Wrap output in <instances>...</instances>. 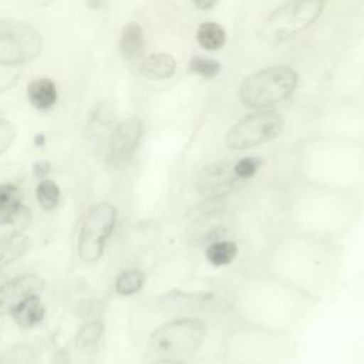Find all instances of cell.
<instances>
[{
	"label": "cell",
	"mask_w": 364,
	"mask_h": 364,
	"mask_svg": "<svg viewBox=\"0 0 364 364\" xmlns=\"http://www.w3.org/2000/svg\"><path fill=\"white\" fill-rule=\"evenodd\" d=\"M255 262L256 269L290 283L321 303L338 287L344 249L340 242L283 230L269 240Z\"/></svg>",
	"instance_id": "6da1fadb"
},
{
	"label": "cell",
	"mask_w": 364,
	"mask_h": 364,
	"mask_svg": "<svg viewBox=\"0 0 364 364\" xmlns=\"http://www.w3.org/2000/svg\"><path fill=\"white\" fill-rule=\"evenodd\" d=\"M317 304L318 301L304 291L256 267L235 274L226 291L232 318L293 334L307 321Z\"/></svg>",
	"instance_id": "7a4b0ae2"
},
{
	"label": "cell",
	"mask_w": 364,
	"mask_h": 364,
	"mask_svg": "<svg viewBox=\"0 0 364 364\" xmlns=\"http://www.w3.org/2000/svg\"><path fill=\"white\" fill-rule=\"evenodd\" d=\"M364 216V195L293 179L286 188L283 225L293 230L343 242Z\"/></svg>",
	"instance_id": "3957f363"
},
{
	"label": "cell",
	"mask_w": 364,
	"mask_h": 364,
	"mask_svg": "<svg viewBox=\"0 0 364 364\" xmlns=\"http://www.w3.org/2000/svg\"><path fill=\"white\" fill-rule=\"evenodd\" d=\"M266 161L257 154H236L202 162L172 182L168 196L169 216L181 220L202 205L230 199L264 176Z\"/></svg>",
	"instance_id": "277c9868"
},
{
	"label": "cell",
	"mask_w": 364,
	"mask_h": 364,
	"mask_svg": "<svg viewBox=\"0 0 364 364\" xmlns=\"http://www.w3.org/2000/svg\"><path fill=\"white\" fill-rule=\"evenodd\" d=\"M300 182L364 195V145L314 142L301 149L293 168Z\"/></svg>",
	"instance_id": "5b68a950"
},
{
	"label": "cell",
	"mask_w": 364,
	"mask_h": 364,
	"mask_svg": "<svg viewBox=\"0 0 364 364\" xmlns=\"http://www.w3.org/2000/svg\"><path fill=\"white\" fill-rule=\"evenodd\" d=\"M297 351L293 333L247 324L230 317L219 338L225 364H289Z\"/></svg>",
	"instance_id": "8992f818"
},
{
	"label": "cell",
	"mask_w": 364,
	"mask_h": 364,
	"mask_svg": "<svg viewBox=\"0 0 364 364\" xmlns=\"http://www.w3.org/2000/svg\"><path fill=\"white\" fill-rule=\"evenodd\" d=\"M212 321L203 313H185L159 321L145 336L148 357H169L193 361L206 348Z\"/></svg>",
	"instance_id": "52a82bcc"
},
{
	"label": "cell",
	"mask_w": 364,
	"mask_h": 364,
	"mask_svg": "<svg viewBox=\"0 0 364 364\" xmlns=\"http://www.w3.org/2000/svg\"><path fill=\"white\" fill-rule=\"evenodd\" d=\"M119 225V209L111 200L91 203L82 213L75 237V252L81 263L94 266L102 260Z\"/></svg>",
	"instance_id": "ba28073f"
},
{
	"label": "cell",
	"mask_w": 364,
	"mask_h": 364,
	"mask_svg": "<svg viewBox=\"0 0 364 364\" xmlns=\"http://www.w3.org/2000/svg\"><path fill=\"white\" fill-rule=\"evenodd\" d=\"M297 82L299 75L289 65L264 67L243 78L237 90L239 101L252 111L273 109L290 98Z\"/></svg>",
	"instance_id": "9c48e42d"
},
{
	"label": "cell",
	"mask_w": 364,
	"mask_h": 364,
	"mask_svg": "<svg viewBox=\"0 0 364 364\" xmlns=\"http://www.w3.org/2000/svg\"><path fill=\"white\" fill-rule=\"evenodd\" d=\"M286 128V118L279 111L257 109L236 121L225 134V146L233 154L252 151L276 141Z\"/></svg>",
	"instance_id": "30bf717a"
},
{
	"label": "cell",
	"mask_w": 364,
	"mask_h": 364,
	"mask_svg": "<svg viewBox=\"0 0 364 364\" xmlns=\"http://www.w3.org/2000/svg\"><path fill=\"white\" fill-rule=\"evenodd\" d=\"M323 9L324 0H287L266 17L259 34L270 44L287 41L311 27Z\"/></svg>",
	"instance_id": "8fae6325"
},
{
	"label": "cell",
	"mask_w": 364,
	"mask_h": 364,
	"mask_svg": "<svg viewBox=\"0 0 364 364\" xmlns=\"http://www.w3.org/2000/svg\"><path fill=\"white\" fill-rule=\"evenodd\" d=\"M199 273L198 252L176 246L152 266L145 290L151 297L183 287Z\"/></svg>",
	"instance_id": "7c38bea8"
},
{
	"label": "cell",
	"mask_w": 364,
	"mask_h": 364,
	"mask_svg": "<svg viewBox=\"0 0 364 364\" xmlns=\"http://www.w3.org/2000/svg\"><path fill=\"white\" fill-rule=\"evenodd\" d=\"M43 40L36 27L14 17H0V65L18 67L36 60Z\"/></svg>",
	"instance_id": "4fadbf2b"
},
{
	"label": "cell",
	"mask_w": 364,
	"mask_h": 364,
	"mask_svg": "<svg viewBox=\"0 0 364 364\" xmlns=\"http://www.w3.org/2000/svg\"><path fill=\"white\" fill-rule=\"evenodd\" d=\"M144 122L138 117L125 118L114 125L104 142V161L112 171L129 166L142 144Z\"/></svg>",
	"instance_id": "5bb4252c"
},
{
	"label": "cell",
	"mask_w": 364,
	"mask_h": 364,
	"mask_svg": "<svg viewBox=\"0 0 364 364\" xmlns=\"http://www.w3.org/2000/svg\"><path fill=\"white\" fill-rule=\"evenodd\" d=\"M46 279L34 272L9 276L0 287V317L9 316L10 310L21 300L31 296H43Z\"/></svg>",
	"instance_id": "9a60e30c"
},
{
	"label": "cell",
	"mask_w": 364,
	"mask_h": 364,
	"mask_svg": "<svg viewBox=\"0 0 364 364\" xmlns=\"http://www.w3.org/2000/svg\"><path fill=\"white\" fill-rule=\"evenodd\" d=\"M149 270L141 264L131 263L119 269L114 279V291L121 297H134L142 293L148 283Z\"/></svg>",
	"instance_id": "2e32d148"
},
{
	"label": "cell",
	"mask_w": 364,
	"mask_h": 364,
	"mask_svg": "<svg viewBox=\"0 0 364 364\" xmlns=\"http://www.w3.org/2000/svg\"><path fill=\"white\" fill-rule=\"evenodd\" d=\"M9 316L18 328L31 330L46 320L47 309L41 296H31L16 304Z\"/></svg>",
	"instance_id": "e0dca14e"
},
{
	"label": "cell",
	"mask_w": 364,
	"mask_h": 364,
	"mask_svg": "<svg viewBox=\"0 0 364 364\" xmlns=\"http://www.w3.org/2000/svg\"><path fill=\"white\" fill-rule=\"evenodd\" d=\"M104 333H105L104 318L101 316L88 317L78 327L74 336V346L81 353L91 354L101 344Z\"/></svg>",
	"instance_id": "ac0fdd59"
},
{
	"label": "cell",
	"mask_w": 364,
	"mask_h": 364,
	"mask_svg": "<svg viewBox=\"0 0 364 364\" xmlns=\"http://www.w3.org/2000/svg\"><path fill=\"white\" fill-rule=\"evenodd\" d=\"M27 98L36 109L47 111L57 104V85L53 80L46 77L33 78L27 84Z\"/></svg>",
	"instance_id": "d6986e66"
},
{
	"label": "cell",
	"mask_w": 364,
	"mask_h": 364,
	"mask_svg": "<svg viewBox=\"0 0 364 364\" xmlns=\"http://www.w3.org/2000/svg\"><path fill=\"white\" fill-rule=\"evenodd\" d=\"M176 71V61L165 53H154L145 57L139 64V74L152 81L171 78Z\"/></svg>",
	"instance_id": "ffe728a7"
},
{
	"label": "cell",
	"mask_w": 364,
	"mask_h": 364,
	"mask_svg": "<svg viewBox=\"0 0 364 364\" xmlns=\"http://www.w3.org/2000/svg\"><path fill=\"white\" fill-rule=\"evenodd\" d=\"M144 46H145V37H144L142 27L135 21L127 23L122 27L119 40H118V50L122 58L128 61L139 58L144 51Z\"/></svg>",
	"instance_id": "44dd1931"
},
{
	"label": "cell",
	"mask_w": 364,
	"mask_h": 364,
	"mask_svg": "<svg viewBox=\"0 0 364 364\" xmlns=\"http://www.w3.org/2000/svg\"><path fill=\"white\" fill-rule=\"evenodd\" d=\"M34 199L38 208L44 212H54L58 209L63 193L58 183L50 176L40 178L34 188Z\"/></svg>",
	"instance_id": "7402d4cb"
},
{
	"label": "cell",
	"mask_w": 364,
	"mask_h": 364,
	"mask_svg": "<svg viewBox=\"0 0 364 364\" xmlns=\"http://www.w3.org/2000/svg\"><path fill=\"white\" fill-rule=\"evenodd\" d=\"M30 245L31 240L27 232L17 233L0 240V270L24 256L28 252Z\"/></svg>",
	"instance_id": "603a6c76"
},
{
	"label": "cell",
	"mask_w": 364,
	"mask_h": 364,
	"mask_svg": "<svg viewBox=\"0 0 364 364\" xmlns=\"http://www.w3.org/2000/svg\"><path fill=\"white\" fill-rule=\"evenodd\" d=\"M115 124L117 122L114 121V114L107 105H100L92 112H90L88 131L94 138H102V145Z\"/></svg>",
	"instance_id": "cb8c5ba5"
},
{
	"label": "cell",
	"mask_w": 364,
	"mask_h": 364,
	"mask_svg": "<svg viewBox=\"0 0 364 364\" xmlns=\"http://www.w3.org/2000/svg\"><path fill=\"white\" fill-rule=\"evenodd\" d=\"M196 41L199 46L208 51L219 50L226 43V31L225 28L213 21H205L198 27Z\"/></svg>",
	"instance_id": "d4e9b609"
},
{
	"label": "cell",
	"mask_w": 364,
	"mask_h": 364,
	"mask_svg": "<svg viewBox=\"0 0 364 364\" xmlns=\"http://www.w3.org/2000/svg\"><path fill=\"white\" fill-rule=\"evenodd\" d=\"M37 347L31 343L21 341L1 354L3 364H31L37 358Z\"/></svg>",
	"instance_id": "484cf974"
},
{
	"label": "cell",
	"mask_w": 364,
	"mask_h": 364,
	"mask_svg": "<svg viewBox=\"0 0 364 364\" xmlns=\"http://www.w3.org/2000/svg\"><path fill=\"white\" fill-rule=\"evenodd\" d=\"M189 70L192 73L209 80V78H215L220 73L222 64L215 58L195 55L189 61Z\"/></svg>",
	"instance_id": "4316f807"
},
{
	"label": "cell",
	"mask_w": 364,
	"mask_h": 364,
	"mask_svg": "<svg viewBox=\"0 0 364 364\" xmlns=\"http://www.w3.org/2000/svg\"><path fill=\"white\" fill-rule=\"evenodd\" d=\"M33 216L23 218H3L0 216V240L17 233H24L30 228Z\"/></svg>",
	"instance_id": "83f0119b"
},
{
	"label": "cell",
	"mask_w": 364,
	"mask_h": 364,
	"mask_svg": "<svg viewBox=\"0 0 364 364\" xmlns=\"http://www.w3.org/2000/svg\"><path fill=\"white\" fill-rule=\"evenodd\" d=\"M17 136L16 125L0 115V156L10 149Z\"/></svg>",
	"instance_id": "f1b7e54d"
},
{
	"label": "cell",
	"mask_w": 364,
	"mask_h": 364,
	"mask_svg": "<svg viewBox=\"0 0 364 364\" xmlns=\"http://www.w3.org/2000/svg\"><path fill=\"white\" fill-rule=\"evenodd\" d=\"M20 71L17 67H9V65H0V92L9 90L14 82L18 80Z\"/></svg>",
	"instance_id": "f546056e"
},
{
	"label": "cell",
	"mask_w": 364,
	"mask_h": 364,
	"mask_svg": "<svg viewBox=\"0 0 364 364\" xmlns=\"http://www.w3.org/2000/svg\"><path fill=\"white\" fill-rule=\"evenodd\" d=\"M142 364H192V361L181 360V358H169V357H149Z\"/></svg>",
	"instance_id": "4dcf8cb0"
},
{
	"label": "cell",
	"mask_w": 364,
	"mask_h": 364,
	"mask_svg": "<svg viewBox=\"0 0 364 364\" xmlns=\"http://www.w3.org/2000/svg\"><path fill=\"white\" fill-rule=\"evenodd\" d=\"M192 1H193V4H195L196 9L206 11V10L213 9L215 4H216L219 0H192Z\"/></svg>",
	"instance_id": "1f68e13d"
},
{
	"label": "cell",
	"mask_w": 364,
	"mask_h": 364,
	"mask_svg": "<svg viewBox=\"0 0 364 364\" xmlns=\"http://www.w3.org/2000/svg\"><path fill=\"white\" fill-rule=\"evenodd\" d=\"M21 1H24L26 4H30L33 7H47L53 3H55L57 0H21Z\"/></svg>",
	"instance_id": "d6a6232c"
},
{
	"label": "cell",
	"mask_w": 364,
	"mask_h": 364,
	"mask_svg": "<svg viewBox=\"0 0 364 364\" xmlns=\"http://www.w3.org/2000/svg\"><path fill=\"white\" fill-rule=\"evenodd\" d=\"M87 3H88V6L90 7H92V9H98V7H102L104 6V3H105V0H85Z\"/></svg>",
	"instance_id": "836d02e7"
},
{
	"label": "cell",
	"mask_w": 364,
	"mask_h": 364,
	"mask_svg": "<svg viewBox=\"0 0 364 364\" xmlns=\"http://www.w3.org/2000/svg\"><path fill=\"white\" fill-rule=\"evenodd\" d=\"M7 277H9V276H7L3 270H0V287H1V286H3V283L7 280Z\"/></svg>",
	"instance_id": "e575fe53"
},
{
	"label": "cell",
	"mask_w": 364,
	"mask_h": 364,
	"mask_svg": "<svg viewBox=\"0 0 364 364\" xmlns=\"http://www.w3.org/2000/svg\"><path fill=\"white\" fill-rule=\"evenodd\" d=\"M0 364H3V363H1V354H0Z\"/></svg>",
	"instance_id": "d590c367"
},
{
	"label": "cell",
	"mask_w": 364,
	"mask_h": 364,
	"mask_svg": "<svg viewBox=\"0 0 364 364\" xmlns=\"http://www.w3.org/2000/svg\"><path fill=\"white\" fill-rule=\"evenodd\" d=\"M218 364H225V363H222V361H219V363H218Z\"/></svg>",
	"instance_id": "8d00e7d4"
}]
</instances>
